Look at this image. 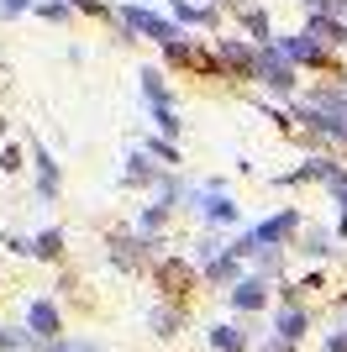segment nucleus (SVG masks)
I'll list each match as a JSON object with an SVG mask.
<instances>
[{
  "label": "nucleus",
  "mask_w": 347,
  "mask_h": 352,
  "mask_svg": "<svg viewBox=\"0 0 347 352\" xmlns=\"http://www.w3.org/2000/svg\"><path fill=\"white\" fill-rule=\"evenodd\" d=\"M253 79H258V85H269L274 95H295V79H300V74H295V63H289L279 47L263 43V47H258V74H253Z\"/></svg>",
  "instance_id": "nucleus-1"
},
{
  "label": "nucleus",
  "mask_w": 347,
  "mask_h": 352,
  "mask_svg": "<svg viewBox=\"0 0 347 352\" xmlns=\"http://www.w3.org/2000/svg\"><path fill=\"white\" fill-rule=\"evenodd\" d=\"M121 16L132 21V32H137V37H153V43H163V47L185 43V32H179V21H163V16H153L147 6H121Z\"/></svg>",
  "instance_id": "nucleus-2"
},
{
  "label": "nucleus",
  "mask_w": 347,
  "mask_h": 352,
  "mask_svg": "<svg viewBox=\"0 0 347 352\" xmlns=\"http://www.w3.org/2000/svg\"><path fill=\"white\" fill-rule=\"evenodd\" d=\"M153 284L169 294H185L189 284H195V263H185V258H158L153 263Z\"/></svg>",
  "instance_id": "nucleus-3"
},
{
  "label": "nucleus",
  "mask_w": 347,
  "mask_h": 352,
  "mask_svg": "<svg viewBox=\"0 0 347 352\" xmlns=\"http://www.w3.org/2000/svg\"><path fill=\"white\" fill-rule=\"evenodd\" d=\"M153 248L158 242H147V236H111V258H116V268H143V263H153Z\"/></svg>",
  "instance_id": "nucleus-4"
},
{
  "label": "nucleus",
  "mask_w": 347,
  "mask_h": 352,
  "mask_svg": "<svg viewBox=\"0 0 347 352\" xmlns=\"http://www.w3.org/2000/svg\"><path fill=\"white\" fill-rule=\"evenodd\" d=\"M221 69H227V74H242V79H253V74H258V47L237 43V37H221Z\"/></svg>",
  "instance_id": "nucleus-5"
},
{
  "label": "nucleus",
  "mask_w": 347,
  "mask_h": 352,
  "mask_svg": "<svg viewBox=\"0 0 347 352\" xmlns=\"http://www.w3.org/2000/svg\"><path fill=\"white\" fill-rule=\"evenodd\" d=\"M27 326H32V337L58 342V331H63V316H58L53 300H37V305H27Z\"/></svg>",
  "instance_id": "nucleus-6"
},
{
  "label": "nucleus",
  "mask_w": 347,
  "mask_h": 352,
  "mask_svg": "<svg viewBox=\"0 0 347 352\" xmlns=\"http://www.w3.org/2000/svg\"><path fill=\"white\" fill-rule=\"evenodd\" d=\"M300 232V210H279V216H269L263 226H253V236H258L263 248L269 242H284V236H295Z\"/></svg>",
  "instance_id": "nucleus-7"
},
{
  "label": "nucleus",
  "mask_w": 347,
  "mask_h": 352,
  "mask_svg": "<svg viewBox=\"0 0 347 352\" xmlns=\"http://www.w3.org/2000/svg\"><path fill=\"white\" fill-rule=\"evenodd\" d=\"M305 32L316 37L321 47H337V43H347V27L337 21L332 11H311V21H305Z\"/></svg>",
  "instance_id": "nucleus-8"
},
{
  "label": "nucleus",
  "mask_w": 347,
  "mask_h": 352,
  "mask_svg": "<svg viewBox=\"0 0 347 352\" xmlns=\"http://www.w3.org/2000/svg\"><path fill=\"white\" fill-rule=\"evenodd\" d=\"M189 200L200 206L205 221H221V226H231V221H237V206H231L227 195H216V190H211V195H189Z\"/></svg>",
  "instance_id": "nucleus-9"
},
{
  "label": "nucleus",
  "mask_w": 347,
  "mask_h": 352,
  "mask_svg": "<svg viewBox=\"0 0 347 352\" xmlns=\"http://www.w3.org/2000/svg\"><path fill=\"white\" fill-rule=\"evenodd\" d=\"M231 305H237V310H263V305H269V289H263V279H242L237 289H231Z\"/></svg>",
  "instance_id": "nucleus-10"
},
{
  "label": "nucleus",
  "mask_w": 347,
  "mask_h": 352,
  "mask_svg": "<svg viewBox=\"0 0 347 352\" xmlns=\"http://www.w3.org/2000/svg\"><path fill=\"white\" fill-rule=\"evenodd\" d=\"M37 195H43V200H53V195H58V163L48 158L43 147H37Z\"/></svg>",
  "instance_id": "nucleus-11"
},
{
  "label": "nucleus",
  "mask_w": 347,
  "mask_h": 352,
  "mask_svg": "<svg viewBox=\"0 0 347 352\" xmlns=\"http://www.w3.org/2000/svg\"><path fill=\"white\" fill-rule=\"evenodd\" d=\"M237 27H242L247 37H258V47H263V37H269V11H263V6H247V11L237 16Z\"/></svg>",
  "instance_id": "nucleus-12"
},
{
  "label": "nucleus",
  "mask_w": 347,
  "mask_h": 352,
  "mask_svg": "<svg viewBox=\"0 0 347 352\" xmlns=\"http://www.w3.org/2000/svg\"><path fill=\"white\" fill-rule=\"evenodd\" d=\"M58 252H63V232H58V226L32 236V258H58Z\"/></svg>",
  "instance_id": "nucleus-13"
},
{
  "label": "nucleus",
  "mask_w": 347,
  "mask_h": 352,
  "mask_svg": "<svg viewBox=\"0 0 347 352\" xmlns=\"http://www.w3.org/2000/svg\"><path fill=\"white\" fill-rule=\"evenodd\" d=\"M211 347H216V352H242L247 337L237 331V326H211Z\"/></svg>",
  "instance_id": "nucleus-14"
},
{
  "label": "nucleus",
  "mask_w": 347,
  "mask_h": 352,
  "mask_svg": "<svg viewBox=\"0 0 347 352\" xmlns=\"http://www.w3.org/2000/svg\"><path fill=\"white\" fill-rule=\"evenodd\" d=\"M279 337H284V342H300L305 337V310H295V305L279 310Z\"/></svg>",
  "instance_id": "nucleus-15"
},
{
  "label": "nucleus",
  "mask_w": 347,
  "mask_h": 352,
  "mask_svg": "<svg viewBox=\"0 0 347 352\" xmlns=\"http://www.w3.org/2000/svg\"><path fill=\"white\" fill-rule=\"evenodd\" d=\"M158 179V168L147 163V153H132L127 158V184H153Z\"/></svg>",
  "instance_id": "nucleus-16"
},
{
  "label": "nucleus",
  "mask_w": 347,
  "mask_h": 352,
  "mask_svg": "<svg viewBox=\"0 0 347 352\" xmlns=\"http://www.w3.org/2000/svg\"><path fill=\"white\" fill-rule=\"evenodd\" d=\"M231 274H237V252H221V258H211V263H205V279H211V284H227L231 279Z\"/></svg>",
  "instance_id": "nucleus-17"
},
{
  "label": "nucleus",
  "mask_w": 347,
  "mask_h": 352,
  "mask_svg": "<svg viewBox=\"0 0 347 352\" xmlns=\"http://www.w3.org/2000/svg\"><path fill=\"white\" fill-rule=\"evenodd\" d=\"M174 16L179 21H189V27H211V6H189V0H169Z\"/></svg>",
  "instance_id": "nucleus-18"
},
{
  "label": "nucleus",
  "mask_w": 347,
  "mask_h": 352,
  "mask_svg": "<svg viewBox=\"0 0 347 352\" xmlns=\"http://www.w3.org/2000/svg\"><path fill=\"white\" fill-rule=\"evenodd\" d=\"M143 95H147L153 105H169V85H163L158 69H143Z\"/></svg>",
  "instance_id": "nucleus-19"
},
{
  "label": "nucleus",
  "mask_w": 347,
  "mask_h": 352,
  "mask_svg": "<svg viewBox=\"0 0 347 352\" xmlns=\"http://www.w3.org/2000/svg\"><path fill=\"white\" fill-rule=\"evenodd\" d=\"M153 121H158V132H163V137H179V126H185L174 105H153Z\"/></svg>",
  "instance_id": "nucleus-20"
},
{
  "label": "nucleus",
  "mask_w": 347,
  "mask_h": 352,
  "mask_svg": "<svg viewBox=\"0 0 347 352\" xmlns=\"http://www.w3.org/2000/svg\"><path fill=\"white\" fill-rule=\"evenodd\" d=\"M147 153H153L158 163H179V147H174L169 137H147Z\"/></svg>",
  "instance_id": "nucleus-21"
},
{
  "label": "nucleus",
  "mask_w": 347,
  "mask_h": 352,
  "mask_svg": "<svg viewBox=\"0 0 347 352\" xmlns=\"http://www.w3.org/2000/svg\"><path fill=\"white\" fill-rule=\"evenodd\" d=\"M163 221H169V206H163V200H153V206L143 210V232H163Z\"/></svg>",
  "instance_id": "nucleus-22"
},
{
  "label": "nucleus",
  "mask_w": 347,
  "mask_h": 352,
  "mask_svg": "<svg viewBox=\"0 0 347 352\" xmlns=\"http://www.w3.org/2000/svg\"><path fill=\"white\" fill-rule=\"evenodd\" d=\"M221 252L227 248H221L216 236H200V242H195V258H200V263H211V258H221Z\"/></svg>",
  "instance_id": "nucleus-23"
},
{
  "label": "nucleus",
  "mask_w": 347,
  "mask_h": 352,
  "mask_svg": "<svg viewBox=\"0 0 347 352\" xmlns=\"http://www.w3.org/2000/svg\"><path fill=\"white\" fill-rule=\"evenodd\" d=\"M174 326H179L174 310H153V331H158V337H174Z\"/></svg>",
  "instance_id": "nucleus-24"
},
{
  "label": "nucleus",
  "mask_w": 347,
  "mask_h": 352,
  "mask_svg": "<svg viewBox=\"0 0 347 352\" xmlns=\"http://www.w3.org/2000/svg\"><path fill=\"white\" fill-rule=\"evenodd\" d=\"M305 252H316V258H321V252H332V236H326V232H305Z\"/></svg>",
  "instance_id": "nucleus-25"
},
{
  "label": "nucleus",
  "mask_w": 347,
  "mask_h": 352,
  "mask_svg": "<svg viewBox=\"0 0 347 352\" xmlns=\"http://www.w3.org/2000/svg\"><path fill=\"white\" fill-rule=\"evenodd\" d=\"M69 6H74V0H53V6H43V16H48V21H69Z\"/></svg>",
  "instance_id": "nucleus-26"
},
{
  "label": "nucleus",
  "mask_w": 347,
  "mask_h": 352,
  "mask_svg": "<svg viewBox=\"0 0 347 352\" xmlns=\"http://www.w3.org/2000/svg\"><path fill=\"white\" fill-rule=\"evenodd\" d=\"M21 342H27V337H21V331H11V326H0V352H16V347H21Z\"/></svg>",
  "instance_id": "nucleus-27"
},
{
  "label": "nucleus",
  "mask_w": 347,
  "mask_h": 352,
  "mask_svg": "<svg viewBox=\"0 0 347 352\" xmlns=\"http://www.w3.org/2000/svg\"><path fill=\"white\" fill-rule=\"evenodd\" d=\"M48 352H101V347H95V342H53Z\"/></svg>",
  "instance_id": "nucleus-28"
},
{
  "label": "nucleus",
  "mask_w": 347,
  "mask_h": 352,
  "mask_svg": "<svg viewBox=\"0 0 347 352\" xmlns=\"http://www.w3.org/2000/svg\"><path fill=\"white\" fill-rule=\"evenodd\" d=\"M0 168H6V174H16V168H21V147H6V153H0Z\"/></svg>",
  "instance_id": "nucleus-29"
},
{
  "label": "nucleus",
  "mask_w": 347,
  "mask_h": 352,
  "mask_svg": "<svg viewBox=\"0 0 347 352\" xmlns=\"http://www.w3.org/2000/svg\"><path fill=\"white\" fill-rule=\"evenodd\" d=\"M32 0H0V16H16V11H27Z\"/></svg>",
  "instance_id": "nucleus-30"
},
{
  "label": "nucleus",
  "mask_w": 347,
  "mask_h": 352,
  "mask_svg": "<svg viewBox=\"0 0 347 352\" xmlns=\"http://www.w3.org/2000/svg\"><path fill=\"white\" fill-rule=\"evenodd\" d=\"M326 347H332V352H347V331H337V337L326 342Z\"/></svg>",
  "instance_id": "nucleus-31"
},
{
  "label": "nucleus",
  "mask_w": 347,
  "mask_h": 352,
  "mask_svg": "<svg viewBox=\"0 0 347 352\" xmlns=\"http://www.w3.org/2000/svg\"><path fill=\"white\" fill-rule=\"evenodd\" d=\"M263 352H295V342H269Z\"/></svg>",
  "instance_id": "nucleus-32"
},
{
  "label": "nucleus",
  "mask_w": 347,
  "mask_h": 352,
  "mask_svg": "<svg viewBox=\"0 0 347 352\" xmlns=\"http://www.w3.org/2000/svg\"><path fill=\"white\" fill-rule=\"evenodd\" d=\"M337 206H342V216H347V184H342V190H337Z\"/></svg>",
  "instance_id": "nucleus-33"
},
{
  "label": "nucleus",
  "mask_w": 347,
  "mask_h": 352,
  "mask_svg": "<svg viewBox=\"0 0 347 352\" xmlns=\"http://www.w3.org/2000/svg\"><path fill=\"white\" fill-rule=\"evenodd\" d=\"M305 6H316V11H321V6H326V0H305Z\"/></svg>",
  "instance_id": "nucleus-34"
},
{
  "label": "nucleus",
  "mask_w": 347,
  "mask_h": 352,
  "mask_svg": "<svg viewBox=\"0 0 347 352\" xmlns=\"http://www.w3.org/2000/svg\"><path fill=\"white\" fill-rule=\"evenodd\" d=\"M74 6H79V0H74Z\"/></svg>",
  "instance_id": "nucleus-35"
}]
</instances>
